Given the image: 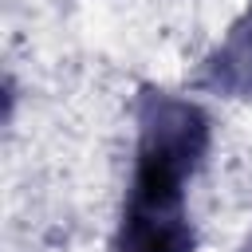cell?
Instances as JSON below:
<instances>
[{
  "mask_svg": "<svg viewBox=\"0 0 252 252\" xmlns=\"http://www.w3.org/2000/svg\"><path fill=\"white\" fill-rule=\"evenodd\" d=\"M201 87L224 94H252V8L228 28L224 43L205 59Z\"/></svg>",
  "mask_w": 252,
  "mask_h": 252,
  "instance_id": "cell-2",
  "label": "cell"
},
{
  "mask_svg": "<svg viewBox=\"0 0 252 252\" xmlns=\"http://www.w3.org/2000/svg\"><path fill=\"white\" fill-rule=\"evenodd\" d=\"M209 150V118L197 102L142 91L134 181L110 252H193L185 217V181Z\"/></svg>",
  "mask_w": 252,
  "mask_h": 252,
  "instance_id": "cell-1",
  "label": "cell"
},
{
  "mask_svg": "<svg viewBox=\"0 0 252 252\" xmlns=\"http://www.w3.org/2000/svg\"><path fill=\"white\" fill-rule=\"evenodd\" d=\"M248 252H252V248H248Z\"/></svg>",
  "mask_w": 252,
  "mask_h": 252,
  "instance_id": "cell-3",
  "label": "cell"
}]
</instances>
